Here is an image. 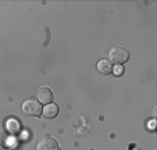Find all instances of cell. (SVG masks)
I'll return each mask as SVG.
<instances>
[{"instance_id": "obj_1", "label": "cell", "mask_w": 157, "mask_h": 150, "mask_svg": "<svg viewBox=\"0 0 157 150\" xmlns=\"http://www.w3.org/2000/svg\"><path fill=\"white\" fill-rule=\"evenodd\" d=\"M129 59V53L125 47L121 46H113L110 49L109 52V61L111 64H117V65H121L124 63L128 61Z\"/></svg>"}, {"instance_id": "obj_2", "label": "cell", "mask_w": 157, "mask_h": 150, "mask_svg": "<svg viewBox=\"0 0 157 150\" xmlns=\"http://www.w3.org/2000/svg\"><path fill=\"white\" fill-rule=\"evenodd\" d=\"M42 110H43V107H42L40 102L38 99H33V97L24 100V103H22V111L27 115H29V117H39V115H42Z\"/></svg>"}, {"instance_id": "obj_3", "label": "cell", "mask_w": 157, "mask_h": 150, "mask_svg": "<svg viewBox=\"0 0 157 150\" xmlns=\"http://www.w3.org/2000/svg\"><path fill=\"white\" fill-rule=\"evenodd\" d=\"M38 150H60V146L53 136H43L36 144Z\"/></svg>"}, {"instance_id": "obj_4", "label": "cell", "mask_w": 157, "mask_h": 150, "mask_svg": "<svg viewBox=\"0 0 157 150\" xmlns=\"http://www.w3.org/2000/svg\"><path fill=\"white\" fill-rule=\"evenodd\" d=\"M36 96H38V100L40 103L49 104V103H52V100H53V92H52V89L48 88V86H42V88L38 89Z\"/></svg>"}, {"instance_id": "obj_5", "label": "cell", "mask_w": 157, "mask_h": 150, "mask_svg": "<svg viewBox=\"0 0 157 150\" xmlns=\"http://www.w3.org/2000/svg\"><path fill=\"white\" fill-rule=\"evenodd\" d=\"M59 111H60V109H59V106H57V104L49 103V104H46V106L43 107L42 114H43L46 118H54V117H57Z\"/></svg>"}, {"instance_id": "obj_6", "label": "cell", "mask_w": 157, "mask_h": 150, "mask_svg": "<svg viewBox=\"0 0 157 150\" xmlns=\"http://www.w3.org/2000/svg\"><path fill=\"white\" fill-rule=\"evenodd\" d=\"M98 71L104 74V75L111 74V71H113V64H111L109 60H100V61H98Z\"/></svg>"}, {"instance_id": "obj_7", "label": "cell", "mask_w": 157, "mask_h": 150, "mask_svg": "<svg viewBox=\"0 0 157 150\" xmlns=\"http://www.w3.org/2000/svg\"><path fill=\"white\" fill-rule=\"evenodd\" d=\"M20 124H18V121L17 120H9L7 121V129H9V132H11V133H17L18 131H20Z\"/></svg>"}, {"instance_id": "obj_8", "label": "cell", "mask_w": 157, "mask_h": 150, "mask_svg": "<svg viewBox=\"0 0 157 150\" xmlns=\"http://www.w3.org/2000/svg\"><path fill=\"white\" fill-rule=\"evenodd\" d=\"M114 74H116L117 77H120V75H121V74H122V67H121V65H117V67L114 68Z\"/></svg>"}]
</instances>
